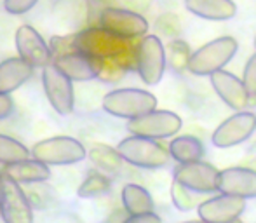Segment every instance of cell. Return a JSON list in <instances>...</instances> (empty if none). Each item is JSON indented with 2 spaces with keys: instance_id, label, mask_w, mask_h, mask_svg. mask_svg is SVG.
Masks as SVG:
<instances>
[{
  "instance_id": "cell-31",
  "label": "cell",
  "mask_w": 256,
  "mask_h": 223,
  "mask_svg": "<svg viewBox=\"0 0 256 223\" xmlns=\"http://www.w3.org/2000/svg\"><path fill=\"white\" fill-rule=\"evenodd\" d=\"M12 114V100L7 92H0V120Z\"/></svg>"
},
{
  "instance_id": "cell-32",
  "label": "cell",
  "mask_w": 256,
  "mask_h": 223,
  "mask_svg": "<svg viewBox=\"0 0 256 223\" xmlns=\"http://www.w3.org/2000/svg\"><path fill=\"white\" fill-rule=\"evenodd\" d=\"M129 218V213L126 210H118L115 213H112V216L108 218L106 223H124Z\"/></svg>"
},
{
  "instance_id": "cell-27",
  "label": "cell",
  "mask_w": 256,
  "mask_h": 223,
  "mask_svg": "<svg viewBox=\"0 0 256 223\" xmlns=\"http://www.w3.org/2000/svg\"><path fill=\"white\" fill-rule=\"evenodd\" d=\"M190 56H192V54L188 52V48H186L182 40L172 42V46H171V64L176 68V70L188 68Z\"/></svg>"
},
{
  "instance_id": "cell-18",
  "label": "cell",
  "mask_w": 256,
  "mask_h": 223,
  "mask_svg": "<svg viewBox=\"0 0 256 223\" xmlns=\"http://www.w3.org/2000/svg\"><path fill=\"white\" fill-rule=\"evenodd\" d=\"M185 9L209 21H226L237 14L234 0H185Z\"/></svg>"
},
{
  "instance_id": "cell-13",
  "label": "cell",
  "mask_w": 256,
  "mask_h": 223,
  "mask_svg": "<svg viewBox=\"0 0 256 223\" xmlns=\"http://www.w3.org/2000/svg\"><path fill=\"white\" fill-rule=\"evenodd\" d=\"M218 176L220 171L211 164L196 160L180 164V168L174 171V182L197 194H211L218 190Z\"/></svg>"
},
{
  "instance_id": "cell-25",
  "label": "cell",
  "mask_w": 256,
  "mask_h": 223,
  "mask_svg": "<svg viewBox=\"0 0 256 223\" xmlns=\"http://www.w3.org/2000/svg\"><path fill=\"white\" fill-rule=\"evenodd\" d=\"M110 190V180L108 176L102 174V172H89L86 176V180L82 182V185L78 186L77 194L82 199H91V197L103 196Z\"/></svg>"
},
{
  "instance_id": "cell-34",
  "label": "cell",
  "mask_w": 256,
  "mask_h": 223,
  "mask_svg": "<svg viewBox=\"0 0 256 223\" xmlns=\"http://www.w3.org/2000/svg\"><path fill=\"white\" fill-rule=\"evenodd\" d=\"M188 223H194V222H188Z\"/></svg>"
},
{
  "instance_id": "cell-10",
  "label": "cell",
  "mask_w": 256,
  "mask_h": 223,
  "mask_svg": "<svg viewBox=\"0 0 256 223\" xmlns=\"http://www.w3.org/2000/svg\"><path fill=\"white\" fill-rule=\"evenodd\" d=\"M72 78L66 77L56 64L49 63L42 68V84L49 103L60 115H70L74 112V86Z\"/></svg>"
},
{
  "instance_id": "cell-20",
  "label": "cell",
  "mask_w": 256,
  "mask_h": 223,
  "mask_svg": "<svg viewBox=\"0 0 256 223\" xmlns=\"http://www.w3.org/2000/svg\"><path fill=\"white\" fill-rule=\"evenodd\" d=\"M6 174H9L12 180H16L18 183H42L46 180L51 178V169L46 162L38 159H24L20 160V162H14V164H7L6 168Z\"/></svg>"
},
{
  "instance_id": "cell-4",
  "label": "cell",
  "mask_w": 256,
  "mask_h": 223,
  "mask_svg": "<svg viewBox=\"0 0 256 223\" xmlns=\"http://www.w3.org/2000/svg\"><path fill=\"white\" fill-rule=\"evenodd\" d=\"M120 157L126 162L143 169H158L169 162V150H166L160 143L152 138L131 134L129 138L122 140L117 146Z\"/></svg>"
},
{
  "instance_id": "cell-15",
  "label": "cell",
  "mask_w": 256,
  "mask_h": 223,
  "mask_svg": "<svg viewBox=\"0 0 256 223\" xmlns=\"http://www.w3.org/2000/svg\"><path fill=\"white\" fill-rule=\"evenodd\" d=\"M52 63L63 72L66 77H70L72 80H92V78L100 77L102 74V66L103 61L98 58L86 54V52L75 51V52H68L63 56H56L52 58Z\"/></svg>"
},
{
  "instance_id": "cell-7",
  "label": "cell",
  "mask_w": 256,
  "mask_h": 223,
  "mask_svg": "<svg viewBox=\"0 0 256 223\" xmlns=\"http://www.w3.org/2000/svg\"><path fill=\"white\" fill-rule=\"evenodd\" d=\"M136 70L145 84L157 86L166 72V49L157 35H145L138 42Z\"/></svg>"
},
{
  "instance_id": "cell-33",
  "label": "cell",
  "mask_w": 256,
  "mask_h": 223,
  "mask_svg": "<svg viewBox=\"0 0 256 223\" xmlns=\"http://www.w3.org/2000/svg\"><path fill=\"white\" fill-rule=\"evenodd\" d=\"M254 48H256V38H254Z\"/></svg>"
},
{
  "instance_id": "cell-22",
  "label": "cell",
  "mask_w": 256,
  "mask_h": 223,
  "mask_svg": "<svg viewBox=\"0 0 256 223\" xmlns=\"http://www.w3.org/2000/svg\"><path fill=\"white\" fill-rule=\"evenodd\" d=\"M169 154L180 164L196 162L204 156V145L196 136H178L169 145Z\"/></svg>"
},
{
  "instance_id": "cell-12",
  "label": "cell",
  "mask_w": 256,
  "mask_h": 223,
  "mask_svg": "<svg viewBox=\"0 0 256 223\" xmlns=\"http://www.w3.org/2000/svg\"><path fill=\"white\" fill-rule=\"evenodd\" d=\"M244 210H246V199L222 194L200 202L197 206V214L202 223H237Z\"/></svg>"
},
{
  "instance_id": "cell-11",
  "label": "cell",
  "mask_w": 256,
  "mask_h": 223,
  "mask_svg": "<svg viewBox=\"0 0 256 223\" xmlns=\"http://www.w3.org/2000/svg\"><path fill=\"white\" fill-rule=\"evenodd\" d=\"M256 131V115L251 112H237L223 120L212 132V145L218 148H230L244 143Z\"/></svg>"
},
{
  "instance_id": "cell-16",
  "label": "cell",
  "mask_w": 256,
  "mask_h": 223,
  "mask_svg": "<svg viewBox=\"0 0 256 223\" xmlns=\"http://www.w3.org/2000/svg\"><path fill=\"white\" fill-rule=\"evenodd\" d=\"M211 86L222 102L230 108L242 112L250 105V92L239 77L226 70H218L211 75Z\"/></svg>"
},
{
  "instance_id": "cell-30",
  "label": "cell",
  "mask_w": 256,
  "mask_h": 223,
  "mask_svg": "<svg viewBox=\"0 0 256 223\" xmlns=\"http://www.w3.org/2000/svg\"><path fill=\"white\" fill-rule=\"evenodd\" d=\"M124 223H162V220L155 213H146V214H129V218Z\"/></svg>"
},
{
  "instance_id": "cell-21",
  "label": "cell",
  "mask_w": 256,
  "mask_h": 223,
  "mask_svg": "<svg viewBox=\"0 0 256 223\" xmlns=\"http://www.w3.org/2000/svg\"><path fill=\"white\" fill-rule=\"evenodd\" d=\"M122 204L129 214L154 213V199L148 190L134 183H128L122 188Z\"/></svg>"
},
{
  "instance_id": "cell-19",
  "label": "cell",
  "mask_w": 256,
  "mask_h": 223,
  "mask_svg": "<svg viewBox=\"0 0 256 223\" xmlns=\"http://www.w3.org/2000/svg\"><path fill=\"white\" fill-rule=\"evenodd\" d=\"M34 74V66L23 58H9L0 63V92L10 94L24 84Z\"/></svg>"
},
{
  "instance_id": "cell-8",
  "label": "cell",
  "mask_w": 256,
  "mask_h": 223,
  "mask_svg": "<svg viewBox=\"0 0 256 223\" xmlns=\"http://www.w3.org/2000/svg\"><path fill=\"white\" fill-rule=\"evenodd\" d=\"M182 129V118L169 110H152L128 122V131L152 140L171 138Z\"/></svg>"
},
{
  "instance_id": "cell-28",
  "label": "cell",
  "mask_w": 256,
  "mask_h": 223,
  "mask_svg": "<svg viewBox=\"0 0 256 223\" xmlns=\"http://www.w3.org/2000/svg\"><path fill=\"white\" fill-rule=\"evenodd\" d=\"M242 82H244V86H246L250 96H256V52L248 60L246 66H244Z\"/></svg>"
},
{
  "instance_id": "cell-1",
  "label": "cell",
  "mask_w": 256,
  "mask_h": 223,
  "mask_svg": "<svg viewBox=\"0 0 256 223\" xmlns=\"http://www.w3.org/2000/svg\"><path fill=\"white\" fill-rule=\"evenodd\" d=\"M75 49L98 60H114L128 70L136 68V51L138 44H132V38H122L102 26H91L80 34L74 35Z\"/></svg>"
},
{
  "instance_id": "cell-3",
  "label": "cell",
  "mask_w": 256,
  "mask_h": 223,
  "mask_svg": "<svg viewBox=\"0 0 256 223\" xmlns=\"http://www.w3.org/2000/svg\"><path fill=\"white\" fill-rule=\"evenodd\" d=\"M103 108L114 117L131 120L157 108V98L143 89H115L103 98Z\"/></svg>"
},
{
  "instance_id": "cell-26",
  "label": "cell",
  "mask_w": 256,
  "mask_h": 223,
  "mask_svg": "<svg viewBox=\"0 0 256 223\" xmlns=\"http://www.w3.org/2000/svg\"><path fill=\"white\" fill-rule=\"evenodd\" d=\"M194 194H197V192L186 188V186H183L182 183H178V182H174V183H172V186H171L172 202H174V206L178 208L180 211H190L192 208L199 206Z\"/></svg>"
},
{
  "instance_id": "cell-5",
  "label": "cell",
  "mask_w": 256,
  "mask_h": 223,
  "mask_svg": "<svg viewBox=\"0 0 256 223\" xmlns=\"http://www.w3.org/2000/svg\"><path fill=\"white\" fill-rule=\"evenodd\" d=\"M32 156L48 166H68L84 160L88 152L84 145L72 136H54L38 142L32 148Z\"/></svg>"
},
{
  "instance_id": "cell-9",
  "label": "cell",
  "mask_w": 256,
  "mask_h": 223,
  "mask_svg": "<svg viewBox=\"0 0 256 223\" xmlns=\"http://www.w3.org/2000/svg\"><path fill=\"white\" fill-rule=\"evenodd\" d=\"M98 26L122 38H138L148 32V21L134 10L106 7L98 18Z\"/></svg>"
},
{
  "instance_id": "cell-24",
  "label": "cell",
  "mask_w": 256,
  "mask_h": 223,
  "mask_svg": "<svg viewBox=\"0 0 256 223\" xmlns=\"http://www.w3.org/2000/svg\"><path fill=\"white\" fill-rule=\"evenodd\" d=\"M89 157L96 166L106 169V171H118L122 160H124L117 148H110L106 145H94L89 152Z\"/></svg>"
},
{
  "instance_id": "cell-29",
  "label": "cell",
  "mask_w": 256,
  "mask_h": 223,
  "mask_svg": "<svg viewBox=\"0 0 256 223\" xmlns=\"http://www.w3.org/2000/svg\"><path fill=\"white\" fill-rule=\"evenodd\" d=\"M37 2L38 0H4V7H6L7 12L20 16V14H24L30 9H34Z\"/></svg>"
},
{
  "instance_id": "cell-17",
  "label": "cell",
  "mask_w": 256,
  "mask_h": 223,
  "mask_svg": "<svg viewBox=\"0 0 256 223\" xmlns=\"http://www.w3.org/2000/svg\"><path fill=\"white\" fill-rule=\"evenodd\" d=\"M218 192L253 199L256 197V171L248 168H228L220 171Z\"/></svg>"
},
{
  "instance_id": "cell-23",
  "label": "cell",
  "mask_w": 256,
  "mask_h": 223,
  "mask_svg": "<svg viewBox=\"0 0 256 223\" xmlns=\"http://www.w3.org/2000/svg\"><path fill=\"white\" fill-rule=\"evenodd\" d=\"M28 156H30V152L23 143L10 138V136L0 134V164L7 166V164L20 162V160L28 159Z\"/></svg>"
},
{
  "instance_id": "cell-6",
  "label": "cell",
  "mask_w": 256,
  "mask_h": 223,
  "mask_svg": "<svg viewBox=\"0 0 256 223\" xmlns=\"http://www.w3.org/2000/svg\"><path fill=\"white\" fill-rule=\"evenodd\" d=\"M0 216L4 223H34V211L20 183L9 174H0Z\"/></svg>"
},
{
  "instance_id": "cell-14",
  "label": "cell",
  "mask_w": 256,
  "mask_h": 223,
  "mask_svg": "<svg viewBox=\"0 0 256 223\" xmlns=\"http://www.w3.org/2000/svg\"><path fill=\"white\" fill-rule=\"evenodd\" d=\"M16 48L20 58H23L26 63L34 68H44L52 61L51 48L44 42V38L38 35L35 28L30 24H23L16 32Z\"/></svg>"
},
{
  "instance_id": "cell-2",
  "label": "cell",
  "mask_w": 256,
  "mask_h": 223,
  "mask_svg": "<svg viewBox=\"0 0 256 223\" xmlns=\"http://www.w3.org/2000/svg\"><path fill=\"white\" fill-rule=\"evenodd\" d=\"M237 40L234 37H220L208 42L202 48H199L196 52H192L188 61V68L194 75L211 77L214 72L223 70L225 64L232 61V58L237 52Z\"/></svg>"
}]
</instances>
